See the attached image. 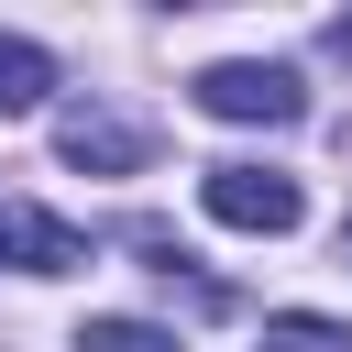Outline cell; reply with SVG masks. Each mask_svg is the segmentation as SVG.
Instances as JSON below:
<instances>
[{
	"label": "cell",
	"instance_id": "6da1fadb",
	"mask_svg": "<svg viewBox=\"0 0 352 352\" xmlns=\"http://www.w3.org/2000/svg\"><path fill=\"white\" fill-rule=\"evenodd\" d=\"M198 110H209V121H297L308 88H297V66H253V55H231V66H198Z\"/></svg>",
	"mask_w": 352,
	"mask_h": 352
},
{
	"label": "cell",
	"instance_id": "7a4b0ae2",
	"mask_svg": "<svg viewBox=\"0 0 352 352\" xmlns=\"http://www.w3.org/2000/svg\"><path fill=\"white\" fill-rule=\"evenodd\" d=\"M198 209L220 220V231H297V176H264V165H209L198 176Z\"/></svg>",
	"mask_w": 352,
	"mask_h": 352
},
{
	"label": "cell",
	"instance_id": "3957f363",
	"mask_svg": "<svg viewBox=\"0 0 352 352\" xmlns=\"http://www.w3.org/2000/svg\"><path fill=\"white\" fill-rule=\"evenodd\" d=\"M55 154H66V165H88V176H132V165L154 154V132H143V121H121L110 99H66V110H55Z\"/></svg>",
	"mask_w": 352,
	"mask_h": 352
},
{
	"label": "cell",
	"instance_id": "277c9868",
	"mask_svg": "<svg viewBox=\"0 0 352 352\" xmlns=\"http://www.w3.org/2000/svg\"><path fill=\"white\" fill-rule=\"evenodd\" d=\"M0 264H22V275H77V264H88V242H77L66 220H44V209L0 198Z\"/></svg>",
	"mask_w": 352,
	"mask_h": 352
},
{
	"label": "cell",
	"instance_id": "5b68a950",
	"mask_svg": "<svg viewBox=\"0 0 352 352\" xmlns=\"http://www.w3.org/2000/svg\"><path fill=\"white\" fill-rule=\"evenodd\" d=\"M44 88H55V55H44V44H22V33H0V121H11V110H33Z\"/></svg>",
	"mask_w": 352,
	"mask_h": 352
},
{
	"label": "cell",
	"instance_id": "8992f818",
	"mask_svg": "<svg viewBox=\"0 0 352 352\" xmlns=\"http://www.w3.org/2000/svg\"><path fill=\"white\" fill-rule=\"evenodd\" d=\"M77 352H176V330H154V319H88Z\"/></svg>",
	"mask_w": 352,
	"mask_h": 352
},
{
	"label": "cell",
	"instance_id": "52a82bcc",
	"mask_svg": "<svg viewBox=\"0 0 352 352\" xmlns=\"http://www.w3.org/2000/svg\"><path fill=\"white\" fill-rule=\"evenodd\" d=\"M253 352H352V330H330V319H264Z\"/></svg>",
	"mask_w": 352,
	"mask_h": 352
},
{
	"label": "cell",
	"instance_id": "ba28073f",
	"mask_svg": "<svg viewBox=\"0 0 352 352\" xmlns=\"http://www.w3.org/2000/svg\"><path fill=\"white\" fill-rule=\"evenodd\" d=\"M330 55H341V66H352V11H341V22H330Z\"/></svg>",
	"mask_w": 352,
	"mask_h": 352
},
{
	"label": "cell",
	"instance_id": "9c48e42d",
	"mask_svg": "<svg viewBox=\"0 0 352 352\" xmlns=\"http://www.w3.org/2000/svg\"><path fill=\"white\" fill-rule=\"evenodd\" d=\"M341 253H352V220H341Z\"/></svg>",
	"mask_w": 352,
	"mask_h": 352
}]
</instances>
